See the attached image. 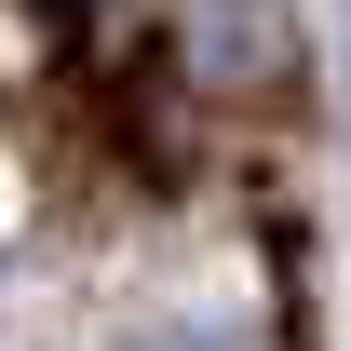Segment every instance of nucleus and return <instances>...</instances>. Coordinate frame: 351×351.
<instances>
[{
  "label": "nucleus",
  "mask_w": 351,
  "mask_h": 351,
  "mask_svg": "<svg viewBox=\"0 0 351 351\" xmlns=\"http://www.w3.org/2000/svg\"><path fill=\"white\" fill-rule=\"evenodd\" d=\"M122 351H243L230 324H149V338H122Z\"/></svg>",
  "instance_id": "nucleus-2"
},
{
  "label": "nucleus",
  "mask_w": 351,
  "mask_h": 351,
  "mask_svg": "<svg viewBox=\"0 0 351 351\" xmlns=\"http://www.w3.org/2000/svg\"><path fill=\"white\" fill-rule=\"evenodd\" d=\"M162 41L176 68L203 95H270L298 68V27H284V0H162Z\"/></svg>",
  "instance_id": "nucleus-1"
}]
</instances>
